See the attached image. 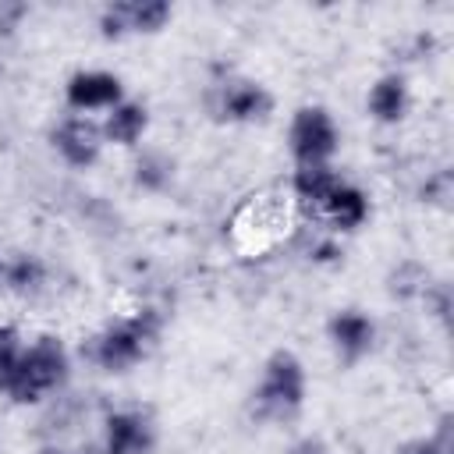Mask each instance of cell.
<instances>
[{
	"mask_svg": "<svg viewBox=\"0 0 454 454\" xmlns=\"http://www.w3.org/2000/svg\"><path fill=\"white\" fill-rule=\"evenodd\" d=\"M174 21V7L167 0H117L103 4L96 14V28L103 39H128V35H156Z\"/></svg>",
	"mask_w": 454,
	"mask_h": 454,
	"instance_id": "52a82bcc",
	"label": "cell"
},
{
	"mask_svg": "<svg viewBox=\"0 0 454 454\" xmlns=\"http://www.w3.org/2000/svg\"><path fill=\"white\" fill-rule=\"evenodd\" d=\"M206 106L223 124H262L273 114L277 99L262 82L238 74L231 67H220L206 89Z\"/></svg>",
	"mask_w": 454,
	"mask_h": 454,
	"instance_id": "277c9868",
	"label": "cell"
},
{
	"mask_svg": "<svg viewBox=\"0 0 454 454\" xmlns=\"http://www.w3.org/2000/svg\"><path fill=\"white\" fill-rule=\"evenodd\" d=\"M124 96H128L124 78L106 67H78L64 82V106H67V114H82V117H92V114L103 117Z\"/></svg>",
	"mask_w": 454,
	"mask_h": 454,
	"instance_id": "9c48e42d",
	"label": "cell"
},
{
	"mask_svg": "<svg viewBox=\"0 0 454 454\" xmlns=\"http://www.w3.org/2000/svg\"><path fill=\"white\" fill-rule=\"evenodd\" d=\"M340 181H344V174L333 163H326V167H294L287 188H291L294 206H301V209H309L316 216Z\"/></svg>",
	"mask_w": 454,
	"mask_h": 454,
	"instance_id": "e0dca14e",
	"label": "cell"
},
{
	"mask_svg": "<svg viewBox=\"0 0 454 454\" xmlns=\"http://www.w3.org/2000/svg\"><path fill=\"white\" fill-rule=\"evenodd\" d=\"M0 291L18 298V301H43L57 291V273L53 266L35 255V252H18V255H4V277H0Z\"/></svg>",
	"mask_w": 454,
	"mask_h": 454,
	"instance_id": "8fae6325",
	"label": "cell"
},
{
	"mask_svg": "<svg viewBox=\"0 0 454 454\" xmlns=\"http://www.w3.org/2000/svg\"><path fill=\"white\" fill-rule=\"evenodd\" d=\"M82 454H85V450H82ZM92 454H96V450H92Z\"/></svg>",
	"mask_w": 454,
	"mask_h": 454,
	"instance_id": "4316f807",
	"label": "cell"
},
{
	"mask_svg": "<svg viewBox=\"0 0 454 454\" xmlns=\"http://www.w3.org/2000/svg\"><path fill=\"white\" fill-rule=\"evenodd\" d=\"M309 401L305 362L291 348H277L262 358L259 380L248 390V419L259 426H291Z\"/></svg>",
	"mask_w": 454,
	"mask_h": 454,
	"instance_id": "3957f363",
	"label": "cell"
},
{
	"mask_svg": "<svg viewBox=\"0 0 454 454\" xmlns=\"http://www.w3.org/2000/svg\"><path fill=\"white\" fill-rule=\"evenodd\" d=\"M433 277H429V270L419 262V259H397L390 270H387V294L394 298V301H401V305H408V301H419L422 298V291H426V284H429Z\"/></svg>",
	"mask_w": 454,
	"mask_h": 454,
	"instance_id": "ac0fdd59",
	"label": "cell"
},
{
	"mask_svg": "<svg viewBox=\"0 0 454 454\" xmlns=\"http://www.w3.org/2000/svg\"><path fill=\"white\" fill-rule=\"evenodd\" d=\"M0 277H4V255H0Z\"/></svg>",
	"mask_w": 454,
	"mask_h": 454,
	"instance_id": "484cf974",
	"label": "cell"
},
{
	"mask_svg": "<svg viewBox=\"0 0 454 454\" xmlns=\"http://www.w3.org/2000/svg\"><path fill=\"white\" fill-rule=\"evenodd\" d=\"M35 454H82V450H74L71 443H39Z\"/></svg>",
	"mask_w": 454,
	"mask_h": 454,
	"instance_id": "d4e9b609",
	"label": "cell"
},
{
	"mask_svg": "<svg viewBox=\"0 0 454 454\" xmlns=\"http://www.w3.org/2000/svg\"><path fill=\"white\" fill-rule=\"evenodd\" d=\"M99 131L106 145H121V149H138L145 131H149V106L142 99L124 96L117 106H110L99 117Z\"/></svg>",
	"mask_w": 454,
	"mask_h": 454,
	"instance_id": "9a60e30c",
	"label": "cell"
},
{
	"mask_svg": "<svg viewBox=\"0 0 454 454\" xmlns=\"http://www.w3.org/2000/svg\"><path fill=\"white\" fill-rule=\"evenodd\" d=\"M450 192H454L450 170L440 167V170H429V174L422 177V184H419V202H426V206H447Z\"/></svg>",
	"mask_w": 454,
	"mask_h": 454,
	"instance_id": "44dd1931",
	"label": "cell"
},
{
	"mask_svg": "<svg viewBox=\"0 0 454 454\" xmlns=\"http://www.w3.org/2000/svg\"><path fill=\"white\" fill-rule=\"evenodd\" d=\"M177 181V156L160 145H142L131 160V184L145 195H163Z\"/></svg>",
	"mask_w": 454,
	"mask_h": 454,
	"instance_id": "2e32d148",
	"label": "cell"
},
{
	"mask_svg": "<svg viewBox=\"0 0 454 454\" xmlns=\"http://www.w3.org/2000/svg\"><path fill=\"white\" fill-rule=\"evenodd\" d=\"M284 454H333V450H330V443H326L323 436L305 433V436H294V440L284 447Z\"/></svg>",
	"mask_w": 454,
	"mask_h": 454,
	"instance_id": "cb8c5ba5",
	"label": "cell"
},
{
	"mask_svg": "<svg viewBox=\"0 0 454 454\" xmlns=\"http://www.w3.org/2000/svg\"><path fill=\"white\" fill-rule=\"evenodd\" d=\"M326 344H330V351L340 365H358L362 358H369L376 351L380 323L365 309L344 305L326 319Z\"/></svg>",
	"mask_w": 454,
	"mask_h": 454,
	"instance_id": "ba28073f",
	"label": "cell"
},
{
	"mask_svg": "<svg viewBox=\"0 0 454 454\" xmlns=\"http://www.w3.org/2000/svg\"><path fill=\"white\" fill-rule=\"evenodd\" d=\"M411 110V85L404 71H383L372 78L369 92H365V114L369 121L383 124V128H397Z\"/></svg>",
	"mask_w": 454,
	"mask_h": 454,
	"instance_id": "5bb4252c",
	"label": "cell"
},
{
	"mask_svg": "<svg viewBox=\"0 0 454 454\" xmlns=\"http://www.w3.org/2000/svg\"><path fill=\"white\" fill-rule=\"evenodd\" d=\"M167 326V312L156 301H138L135 309L110 316L103 326H96L85 340H82V358L106 372V376H124L131 369H138L160 344Z\"/></svg>",
	"mask_w": 454,
	"mask_h": 454,
	"instance_id": "6da1fadb",
	"label": "cell"
},
{
	"mask_svg": "<svg viewBox=\"0 0 454 454\" xmlns=\"http://www.w3.org/2000/svg\"><path fill=\"white\" fill-rule=\"evenodd\" d=\"M419 305L426 309V316H429L433 323H440L443 330L450 326L454 294H450V284H447V280H429V284H426V291H422V298H419Z\"/></svg>",
	"mask_w": 454,
	"mask_h": 454,
	"instance_id": "ffe728a7",
	"label": "cell"
},
{
	"mask_svg": "<svg viewBox=\"0 0 454 454\" xmlns=\"http://www.w3.org/2000/svg\"><path fill=\"white\" fill-rule=\"evenodd\" d=\"M74 355L60 333H35L25 340L21 355L0 372V397L18 408H39L53 394L71 387Z\"/></svg>",
	"mask_w": 454,
	"mask_h": 454,
	"instance_id": "7a4b0ae2",
	"label": "cell"
},
{
	"mask_svg": "<svg viewBox=\"0 0 454 454\" xmlns=\"http://www.w3.org/2000/svg\"><path fill=\"white\" fill-rule=\"evenodd\" d=\"M21 348H25L21 330H18L14 323H0V372L21 355Z\"/></svg>",
	"mask_w": 454,
	"mask_h": 454,
	"instance_id": "603a6c76",
	"label": "cell"
},
{
	"mask_svg": "<svg viewBox=\"0 0 454 454\" xmlns=\"http://www.w3.org/2000/svg\"><path fill=\"white\" fill-rule=\"evenodd\" d=\"M89 415H92L89 397L71 394V390L53 394L50 401L39 404V422H35L39 443H67L89 422Z\"/></svg>",
	"mask_w": 454,
	"mask_h": 454,
	"instance_id": "4fadbf2b",
	"label": "cell"
},
{
	"mask_svg": "<svg viewBox=\"0 0 454 454\" xmlns=\"http://www.w3.org/2000/svg\"><path fill=\"white\" fill-rule=\"evenodd\" d=\"M369 216H372V199H369V192H365L362 184H355V181H348V177H344L312 220H319L330 234L344 238V234L362 231V227L369 223Z\"/></svg>",
	"mask_w": 454,
	"mask_h": 454,
	"instance_id": "7c38bea8",
	"label": "cell"
},
{
	"mask_svg": "<svg viewBox=\"0 0 454 454\" xmlns=\"http://www.w3.org/2000/svg\"><path fill=\"white\" fill-rule=\"evenodd\" d=\"M394 454H450V415L443 411L429 433L401 440L394 447Z\"/></svg>",
	"mask_w": 454,
	"mask_h": 454,
	"instance_id": "d6986e66",
	"label": "cell"
},
{
	"mask_svg": "<svg viewBox=\"0 0 454 454\" xmlns=\"http://www.w3.org/2000/svg\"><path fill=\"white\" fill-rule=\"evenodd\" d=\"M287 153L294 167H326L340 149V124L323 103H301L287 121Z\"/></svg>",
	"mask_w": 454,
	"mask_h": 454,
	"instance_id": "5b68a950",
	"label": "cell"
},
{
	"mask_svg": "<svg viewBox=\"0 0 454 454\" xmlns=\"http://www.w3.org/2000/svg\"><path fill=\"white\" fill-rule=\"evenodd\" d=\"M28 14H32L28 4H21V0H4V4H0V35H14V32L28 21Z\"/></svg>",
	"mask_w": 454,
	"mask_h": 454,
	"instance_id": "7402d4cb",
	"label": "cell"
},
{
	"mask_svg": "<svg viewBox=\"0 0 454 454\" xmlns=\"http://www.w3.org/2000/svg\"><path fill=\"white\" fill-rule=\"evenodd\" d=\"M160 440L156 419L135 404H110L99 411L96 454H153Z\"/></svg>",
	"mask_w": 454,
	"mask_h": 454,
	"instance_id": "8992f818",
	"label": "cell"
},
{
	"mask_svg": "<svg viewBox=\"0 0 454 454\" xmlns=\"http://www.w3.org/2000/svg\"><path fill=\"white\" fill-rule=\"evenodd\" d=\"M103 131L99 121L82 117V114H64L50 128V149L67 170H92L103 156Z\"/></svg>",
	"mask_w": 454,
	"mask_h": 454,
	"instance_id": "30bf717a",
	"label": "cell"
}]
</instances>
